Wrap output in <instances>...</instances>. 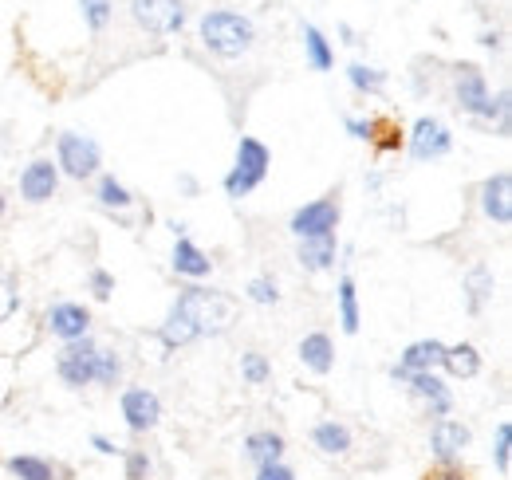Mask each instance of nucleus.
I'll list each match as a JSON object with an SVG mask.
<instances>
[{
	"instance_id": "nucleus-12",
	"label": "nucleus",
	"mask_w": 512,
	"mask_h": 480,
	"mask_svg": "<svg viewBox=\"0 0 512 480\" xmlns=\"http://www.w3.org/2000/svg\"><path fill=\"white\" fill-rule=\"evenodd\" d=\"M56 185H60V170L48 162V158H40V162H32L24 174H20V193L32 201V205H40V201H48L52 193H56Z\"/></svg>"
},
{
	"instance_id": "nucleus-33",
	"label": "nucleus",
	"mask_w": 512,
	"mask_h": 480,
	"mask_svg": "<svg viewBox=\"0 0 512 480\" xmlns=\"http://www.w3.org/2000/svg\"><path fill=\"white\" fill-rule=\"evenodd\" d=\"M249 300L253 303H276L280 300V292H276V284H272L268 276H256L253 284H249Z\"/></svg>"
},
{
	"instance_id": "nucleus-39",
	"label": "nucleus",
	"mask_w": 512,
	"mask_h": 480,
	"mask_svg": "<svg viewBox=\"0 0 512 480\" xmlns=\"http://www.w3.org/2000/svg\"><path fill=\"white\" fill-rule=\"evenodd\" d=\"M481 44H485V48H497L501 40H497V32H485V36H481Z\"/></svg>"
},
{
	"instance_id": "nucleus-21",
	"label": "nucleus",
	"mask_w": 512,
	"mask_h": 480,
	"mask_svg": "<svg viewBox=\"0 0 512 480\" xmlns=\"http://www.w3.org/2000/svg\"><path fill=\"white\" fill-rule=\"evenodd\" d=\"M312 441H316V449L331 453V457L351 449V433H347V425H339V421H320V425L312 429Z\"/></svg>"
},
{
	"instance_id": "nucleus-13",
	"label": "nucleus",
	"mask_w": 512,
	"mask_h": 480,
	"mask_svg": "<svg viewBox=\"0 0 512 480\" xmlns=\"http://www.w3.org/2000/svg\"><path fill=\"white\" fill-rule=\"evenodd\" d=\"M44 323H48L52 335H60V339L71 343V339H83V335H87L91 315H87V307H79V303H56Z\"/></svg>"
},
{
	"instance_id": "nucleus-34",
	"label": "nucleus",
	"mask_w": 512,
	"mask_h": 480,
	"mask_svg": "<svg viewBox=\"0 0 512 480\" xmlns=\"http://www.w3.org/2000/svg\"><path fill=\"white\" fill-rule=\"evenodd\" d=\"M91 292H95V300H111V292H115V280H111V272L95 268V272H91Z\"/></svg>"
},
{
	"instance_id": "nucleus-40",
	"label": "nucleus",
	"mask_w": 512,
	"mask_h": 480,
	"mask_svg": "<svg viewBox=\"0 0 512 480\" xmlns=\"http://www.w3.org/2000/svg\"><path fill=\"white\" fill-rule=\"evenodd\" d=\"M0 217H4V193H0Z\"/></svg>"
},
{
	"instance_id": "nucleus-1",
	"label": "nucleus",
	"mask_w": 512,
	"mask_h": 480,
	"mask_svg": "<svg viewBox=\"0 0 512 480\" xmlns=\"http://www.w3.org/2000/svg\"><path fill=\"white\" fill-rule=\"evenodd\" d=\"M170 311L190 323L193 335H225L229 323L237 319V300L213 288H186Z\"/></svg>"
},
{
	"instance_id": "nucleus-23",
	"label": "nucleus",
	"mask_w": 512,
	"mask_h": 480,
	"mask_svg": "<svg viewBox=\"0 0 512 480\" xmlns=\"http://www.w3.org/2000/svg\"><path fill=\"white\" fill-rule=\"evenodd\" d=\"M339 319H343V331L347 335L359 331V296H355V280L351 276L339 280Z\"/></svg>"
},
{
	"instance_id": "nucleus-25",
	"label": "nucleus",
	"mask_w": 512,
	"mask_h": 480,
	"mask_svg": "<svg viewBox=\"0 0 512 480\" xmlns=\"http://www.w3.org/2000/svg\"><path fill=\"white\" fill-rule=\"evenodd\" d=\"M304 48H308V60H312V67H316V71H327V67L335 63V56H331V44L323 40V32L316 28V24H304Z\"/></svg>"
},
{
	"instance_id": "nucleus-36",
	"label": "nucleus",
	"mask_w": 512,
	"mask_h": 480,
	"mask_svg": "<svg viewBox=\"0 0 512 480\" xmlns=\"http://www.w3.org/2000/svg\"><path fill=\"white\" fill-rule=\"evenodd\" d=\"M256 480H296V473L276 461V465H260V469H256Z\"/></svg>"
},
{
	"instance_id": "nucleus-9",
	"label": "nucleus",
	"mask_w": 512,
	"mask_h": 480,
	"mask_svg": "<svg viewBox=\"0 0 512 480\" xmlns=\"http://www.w3.org/2000/svg\"><path fill=\"white\" fill-rule=\"evenodd\" d=\"M123 418L134 433H146V429H154L158 418H162V402H158V394L154 390H146V386H134L123 394Z\"/></svg>"
},
{
	"instance_id": "nucleus-17",
	"label": "nucleus",
	"mask_w": 512,
	"mask_h": 480,
	"mask_svg": "<svg viewBox=\"0 0 512 480\" xmlns=\"http://www.w3.org/2000/svg\"><path fill=\"white\" fill-rule=\"evenodd\" d=\"M209 268H213V260L193 244V240L178 237V244H174V272H182V276H209Z\"/></svg>"
},
{
	"instance_id": "nucleus-35",
	"label": "nucleus",
	"mask_w": 512,
	"mask_h": 480,
	"mask_svg": "<svg viewBox=\"0 0 512 480\" xmlns=\"http://www.w3.org/2000/svg\"><path fill=\"white\" fill-rule=\"evenodd\" d=\"M146 473H150V461H146V453H127V480H146Z\"/></svg>"
},
{
	"instance_id": "nucleus-24",
	"label": "nucleus",
	"mask_w": 512,
	"mask_h": 480,
	"mask_svg": "<svg viewBox=\"0 0 512 480\" xmlns=\"http://www.w3.org/2000/svg\"><path fill=\"white\" fill-rule=\"evenodd\" d=\"M8 473L20 480H56V465L52 461H40V457H12L8 461Z\"/></svg>"
},
{
	"instance_id": "nucleus-27",
	"label": "nucleus",
	"mask_w": 512,
	"mask_h": 480,
	"mask_svg": "<svg viewBox=\"0 0 512 480\" xmlns=\"http://www.w3.org/2000/svg\"><path fill=\"white\" fill-rule=\"evenodd\" d=\"M130 201V189L123 185V181H115V178H99V205L103 209H127Z\"/></svg>"
},
{
	"instance_id": "nucleus-19",
	"label": "nucleus",
	"mask_w": 512,
	"mask_h": 480,
	"mask_svg": "<svg viewBox=\"0 0 512 480\" xmlns=\"http://www.w3.org/2000/svg\"><path fill=\"white\" fill-rule=\"evenodd\" d=\"M300 264H304L308 272H323V268H331V264H335V233L304 240V244H300Z\"/></svg>"
},
{
	"instance_id": "nucleus-16",
	"label": "nucleus",
	"mask_w": 512,
	"mask_h": 480,
	"mask_svg": "<svg viewBox=\"0 0 512 480\" xmlns=\"http://www.w3.org/2000/svg\"><path fill=\"white\" fill-rule=\"evenodd\" d=\"M280 453H284V437L272 433V429L249 433V441H245V461H253L256 469H260V465H276Z\"/></svg>"
},
{
	"instance_id": "nucleus-8",
	"label": "nucleus",
	"mask_w": 512,
	"mask_h": 480,
	"mask_svg": "<svg viewBox=\"0 0 512 480\" xmlns=\"http://www.w3.org/2000/svg\"><path fill=\"white\" fill-rule=\"evenodd\" d=\"M449 146H453V138H449V130L438 119H418V122H414V130H410V154H414L418 162L446 158Z\"/></svg>"
},
{
	"instance_id": "nucleus-31",
	"label": "nucleus",
	"mask_w": 512,
	"mask_h": 480,
	"mask_svg": "<svg viewBox=\"0 0 512 480\" xmlns=\"http://www.w3.org/2000/svg\"><path fill=\"white\" fill-rule=\"evenodd\" d=\"M493 453H497V469L509 473V465H512V425L509 421L497 425V449H493Z\"/></svg>"
},
{
	"instance_id": "nucleus-29",
	"label": "nucleus",
	"mask_w": 512,
	"mask_h": 480,
	"mask_svg": "<svg viewBox=\"0 0 512 480\" xmlns=\"http://www.w3.org/2000/svg\"><path fill=\"white\" fill-rule=\"evenodd\" d=\"M79 8H83V20L99 32V28H107V20H111V0H79Z\"/></svg>"
},
{
	"instance_id": "nucleus-28",
	"label": "nucleus",
	"mask_w": 512,
	"mask_h": 480,
	"mask_svg": "<svg viewBox=\"0 0 512 480\" xmlns=\"http://www.w3.org/2000/svg\"><path fill=\"white\" fill-rule=\"evenodd\" d=\"M123 374V362L115 351H99L95 355V382H103V386H115V378Z\"/></svg>"
},
{
	"instance_id": "nucleus-18",
	"label": "nucleus",
	"mask_w": 512,
	"mask_h": 480,
	"mask_svg": "<svg viewBox=\"0 0 512 480\" xmlns=\"http://www.w3.org/2000/svg\"><path fill=\"white\" fill-rule=\"evenodd\" d=\"M300 359L308 370H316V374H327L331 366H335V347H331V339L316 331V335H308L304 343H300Z\"/></svg>"
},
{
	"instance_id": "nucleus-10",
	"label": "nucleus",
	"mask_w": 512,
	"mask_h": 480,
	"mask_svg": "<svg viewBox=\"0 0 512 480\" xmlns=\"http://www.w3.org/2000/svg\"><path fill=\"white\" fill-rule=\"evenodd\" d=\"M430 445H434L442 465H457L461 449L469 445V425H461V421L453 418H438L434 421V433H430Z\"/></svg>"
},
{
	"instance_id": "nucleus-7",
	"label": "nucleus",
	"mask_w": 512,
	"mask_h": 480,
	"mask_svg": "<svg viewBox=\"0 0 512 480\" xmlns=\"http://www.w3.org/2000/svg\"><path fill=\"white\" fill-rule=\"evenodd\" d=\"M95 355H99V347L83 335V339H71L64 351H60V359H56V370H60V378H64L67 386H87V382H95Z\"/></svg>"
},
{
	"instance_id": "nucleus-2",
	"label": "nucleus",
	"mask_w": 512,
	"mask_h": 480,
	"mask_svg": "<svg viewBox=\"0 0 512 480\" xmlns=\"http://www.w3.org/2000/svg\"><path fill=\"white\" fill-rule=\"evenodd\" d=\"M253 20L249 16H241V12H209L205 20H201V40H205V48L213 52V56H221V60H237V56H245L249 48H253Z\"/></svg>"
},
{
	"instance_id": "nucleus-14",
	"label": "nucleus",
	"mask_w": 512,
	"mask_h": 480,
	"mask_svg": "<svg viewBox=\"0 0 512 480\" xmlns=\"http://www.w3.org/2000/svg\"><path fill=\"white\" fill-rule=\"evenodd\" d=\"M402 382H410V390H414L418 398H426V402H430V414H434V418H446V414H449L453 398H449L446 382H442L434 370H418V374H406Z\"/></svg>"
},
{
	"instance_id": "nucleus-22",
	"label": "nucleus",
	"mask_w": 512,
	"mask_h": 480,
	"mask_svg": "<svg viewBox=\"0 0 512 480\" xmlns=\"http://www.w3.org/2000/svg\"><path fill=\"white\" fill-rule=\"evenodd\" d=\"M493 296V276H489V268H473L469 276H465V303H469V311L477 315L481 311V303Z\"/></svg>"
},
{
	"instance_id": "nucleus-15",
	"label": "nucleus",
	"mask_w": 512,
	"mask_h": 480,
	"mask_svg": "<svg viewBox=\"0 0 512 480\" xmlns=\"http://www.w3.org/2000/svg\"><path fill=\"white\" fill-rule=\"evenodd\" d=\"M481 205H485V213H489L497 225H509L512 221V178L509 174H493V178L481 185Z\"/></svg>"
},
{
	"instance_id": "nucleus-11",
	"label": "nucleus",
	"mask_w": 512,
	"mask_h": 480,
	"mask_svg": "<svg viewBox=\"0 0 512 480\" xmlns=\"http://www.w3.org/2000/svg\"><path fill=\"white\" fill-rule=\"evenodd\" d=\"M446 355V343L438 339H418L406 347V355L398 359V366H390V378H406V374H418V370H434Z\"/></svg>"
},
{
	"instance_id": "nucleus-6",
	"label": "nucleus",
	"mask_w": 512,
	"mask_h": 480,
	"mask_svg": "<svg viewBox=\"0 0 512 480\" xmlns=\"http://www.w3.org/2000/svg\"><path fill=\"white\" fill-rule=\"evenodd\" d=\"M99 142L87 134H60V166L67 178L83 181L99 170Z\"/></svg>"
},
{
	"instance_id": "nucleus-20",
	"label": "nucleus",
	"mask_w": 512,
	"mask_h": 480,
	"mask_svg": "<svg viewBox=\"0 0 512 480\" xmlns=\"http://www.w3.org/2000/svg\"><path fill=\"white\" fill-rule=\"evenodd\" d=\"M442 366H446L453 378H473V374L481 370V355H477L473 343H457V347H446Z\"/></svg>"
},
{
	"instance_id": "nucleus-3",
	"label": "nucleus",
	"mask_w": 512,
	"mask_h": 480,
	"mask_svg": "<svg viewBox=\"0 0 512 480\" xmlns=\"http://www.w3.org/2000/svg\"><path fill=\"white\" fill-rule=\"evenodd\" d=\"M268 162H272V154H268L264 142L241 138V142H237V166H233L229 178H225V193H229V197H249L256 185L268 178Z\"/></svg>"
},
{
	"instance_id": "nucleus-32",
	"label": "nucleus",
	"mask_w": 512,
	"mask_h": 480,
	"mask_svg": "<svg viewBox=\"0 0 512 480\" xmlns=\"http://www.w3.org/2000/svg\"><path fill=\"white\" fill-rule=\"evenodd\" d=\"M16 303H20V296H16V288H12V276H8V272H0V323H8V319H12Z\"/></svg>"
},
{
	"instance_id": "nucleus-26",
	"label": "nucleus",
	"mask_w": 512,
	"mask_h": 480,
	"mask_svg": "<svg viewBox=\"0 0 512 480\" xmlns=\"http://www.w3.org/2000/svg\"><path fill=\"white\" fill-rule=\"evenodd\" d=\"M347 79H351V87H355V91L379 95V91H383V83H386V71L367 67V63H351V67H347Z\"/></svg>"
},
{
	"instance_id": "nucleus-37",
	"label": "nucleus",
	"mask_w": 512,
	"mask_h": 480,
	"mask_svg": "<svg viewBox=\"0 0 512 480\" xmlns=\"http://www.w3.org/2000/svg\"><path fill=\"white\" fill-rule=\"evenodd\" d=\"M347 130H351V138H363V142H375V122L367 119H347Z\"/></svg>"
},
{
	"instance_id": "nucleus-4",
	"label": "nucleus",
	"mask_w": 512,
	"mask_h": 480,
	"mask_svg": "<svg viewBox=\"0 0 512 480\" xmlns=\"http://www.w3.org/2000/svg\"><path fill=\"white\" fill-rule=\"evenodd\" d=\"M335 225H339V201H335V193H327L320 201H308V205H300L296 213H292V233L300 240L308 237H327V233H335Z\"/></svg>"
},
{
	"instance_id": "nucleus-38",
	"label": "nucleus",
	"mask_w": 512,
	"mask_h": 480,
	"mask_svg": "<svg viewBox=\"0 0 512 480\" xmlns=\"http://www.w3.org/2000/svg\"><path fill=\"white\" fill-rule=\"evenodd\" d=\"M91 445H95L99 453H107V457H115V453H119V445H115V441H107L103 433H95V437H91Z\"/></svg>"
},
{
	"instance_id": "nucleus-5",
	"label": "nucleus",
	"mask_w": 512,
	"mask_h": 480,
	"mask_svg": "<svg viewBox=\"0 0 512 480\" xmlns=\"http://www.w3.org/2000/svg\"><path fill=\"white\" fill-rule=\"evenodd\" d=\"M130 12H134V20H138L146 32H154V36H170V32H178V28L186 24L182 0H130Z\"/></svg>"
},
{
	"instance_id": "nucleus-30",
	"label": "nucleus",
	"mask_w": 512,
	"mask_h": 480,
	"mask_svg": "<svg viewBox=\"0 0 512 480\" xmlns=\"http://www.w3.org/2000/svg\"><path fill=\"white\" fill-rule=\"evenodd\" d=\"M241 370H245V382H253V386H260V382H268V378H272V366H268V359H264V355H256V351H249V355H245Z\"/></svg>"
}]
</instances>
